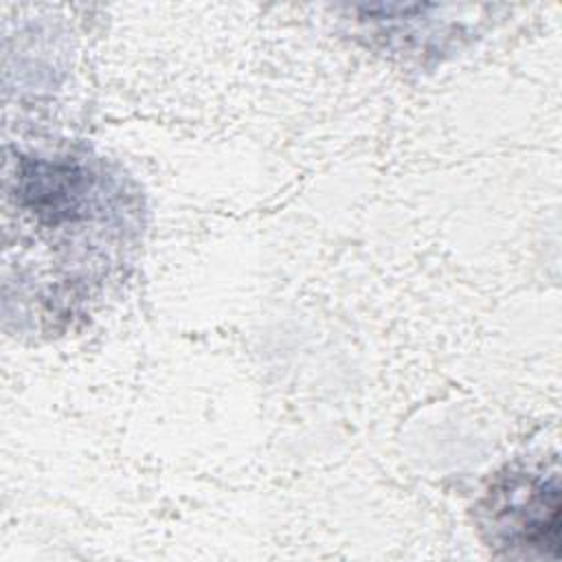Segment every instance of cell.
Listing matches in <instances>:
<instances>
[{"label":"cell","instance_id":"obj_1","mask_svg":"<svg viewBox=\"0 0 562 562\" xmlns=\"http://www.w3.org/2000/svg\"><path fill=\"white\" fill-rule=\"evenodd\" d=\"M492 522L503 544L555 555L560 529L558 485L533 479L509 481L492 496Z\"/></svg>","mask_w":562,"mask_h":562}]
</instances>
